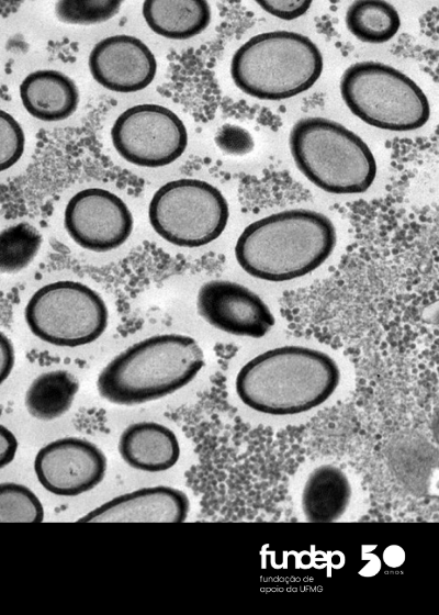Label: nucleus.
<instances>
[{
  "label": "nucleus",
  "instance_id": "obj_2",
  "mask_svg": "<svg viewBox=\"0 0 439 615\" xmlns=\"http://www.w3.org/2000/svg\"><path fill=\"white\" fill-rule=\"evenodd\" d=\"M336 243V227L328 216L292 209L250 223L237 238L234 251L249 276L283 282L315 271L330 257Z\"/></svg>",
  "mask_w": 439,
  "mask_h": 615
},
{
  "label": "nucleus",
  "instance_id": "obj_16",
  "mask_svg": "<svg viewBox=\"0 0 439 615\" xmlns=\"http://www.w3.org/2000/svg\"><path fill=\"white\" fill-rule=\"evenodd\" d=\"M20 98L24 109L44 122L63 121L75 113L79 91L67 75L54 69H41L29 74L20 85Z\"/></svg>",
  "mask_w": 439,
  "mask_h": 615
},
{
  "label": "nucleus",
  "instance_id": "obj_24",
  "mask_svg": "<svg viewBox=\"0 0 439 615\" xmlns=\"http://www.w3.org/2000/svg\"><path fill=\"white\" fill-rule=\"evenodd\" d=\"M24 147L25 136L20 123L0 109V172L20 160Z\"/></svg>",
  "mask_w": 439,
  "mask_h": 615
},
{
  "label": "nucleus",
  "instance_id": "obj_9",
  "mask_svg": "<svg viewBox=\"0 0 439 615\" xmlns=\"http://www.w3.org/2000/svg\"><path fill=\"white\" fill-rule=\"evenodd\" d=\"M114 148L126 161L148 168L177 160L188 145L182 120L159 104H138L122 112L111 128Z\"/></svg>",
  "mask_w": 439,
  "mask_h": 615
},
{
  "label": "nucleus",
  "instance_id": "obj_10",
  "mask_svg": "<svg viewBox=\"0 0 439 615\" xmlns=\"http://www.w3.org/2000/svg\"><path fill=\"white\" fill-rule=\"evenodd\" d=\"M133 215L125 202L105 189L88 188L67 202L64 226L81 248L106 253L122 246L133 231Z\"/></svg>",
  "mask_w": 439,
  "mask_h": 615
},
{
  "label": "nucleus",
  "instance_id": "obj_8",
  "mask_svg": "<svg viewBox=\"0 0 439 615\" xmlns=\"http://www.w3.org/2000/svg\"><path fill=\"white\" fill-rule=\"evenodd\" d=\"M148 217L154 231L179 247H201L224 232L229 208L223 193L199 179H177L153 195Z\"/></svg>",
  "mask_w": 439,
  "mask_h": 615
},
{
  "label": "nucleus",
  "instance_id": "obj_23",
  "mask_svg": "<svg viewBox=\"0 0 439 615\" xmlns=\"http://www.w3.org/2000/svg\"><path fill=\"white\" fill-rule=\"evenodd\" d=\"M117 0H60L55 14L64 23L90 25L112 19L120 10Z\"/></svg>",
  "mask_w": 439,
  "mask_h": 615
},
{
  "label": "nucleus",
  "instance_id": "obj_14",
  "mask_svg": "<svg viewBox=\"0 0 439 615\" xmlns=\"http://www.w3.org/2000/svg\"><path fill=\"white\" fill-rule=\"evenodd\" d=\"M190 511L187 494L168 485L117 495L78 519L79 523H182Z\"/></svg>",
  "mask_w": 439,
  "mask_h": 615
},
{
  "label": "nucleus",
  "instance_id": "obj_12",
  "mask_svg": "<svg viewBox=\"0 0 439 615\" xmlns=\"http://www.w3.org/2000/svg\"><path fill=\"white\" fill-rule=\"evenodd\" d=\"M196 311L212 327L235 336L261 338L275 323L257 293L230 280L203 283L196 294Z\"/></svg>",
  "mask_w": 439,
  "mask_h": 615
},
{
  "label": "nucleus",
  "instance_id": "obj_22",
  "mask_svg": "<svg viewBox=\"0 0 439 615\" xmlns=\"http://www.w3.org/2000/svg\"><path fill=\"white\" fill-rule=\"evenodd\" d=\"M44 507L37 495L26 485L0 483V523H41Z\"/></svg>",
  "mask_w": 439,
  "mask_h": 615
},
{
  "label": "nucleus",
  "instance_id": "obj_25",
  "mask_svg": "<svg viewBox=\"0 0 439 615\" xmlns=\"http://www.w3.org/2000/svg\"><path fill=\"white\" fill-rule=\"evenodd\" d=\"M215 143L222 152L233 156L247 155L255 147V141L246 128L228 123L217 131Z\"/></svg>",
  "mask_w": 439,
  "mask_h": 615
},
{
  "label": "nucleus",
  "instance_id": "obj_7",
  "mask_svg": "<svg viewBox=\"0 0 439 615\" xmlns=\"http://www.w3.org/2000/svg\"><path fill=\"white\" fill-rule=\"evenodd\" d=\"M24 318L38 339L72 348L91 344L105 332L109 310L92 288L78 281L60 280L47 283L32 294Z\"/></svg>",
  "mask_w": 439,
  "mask_h": 615
},
{
  "label": "nucleus",
  "instance_id": "obj_18",
  "mask_svg": "<svg viewBox=\"0 0 439 615\" xmlns=\"http://www.w3.org/2000/svg\"><path fill=\"white\" fill-rule=\"evenodd\" d=\"M143 16L151 31L170 40H188L202 33L212 12L204 0H146Z\"/></svg>",
  "mask_w": 439,
  "mask_h": 615
},
{
  "label": "nucleus",
  "instance_id": "obj_13",
  "mask_svg": "<svg viewBox=\"0 0 439 615\" xmlns=\"http://www.w3.org/2000/svg\"><path fill=\"white\" fill-rule=\"evenodd\" d=\"M92 78L115 92H136L148 87L157 62L148 46L131 35H113L98 42L89 55Z\"/></svg>",
  "mask_w": 439,
  "mask_h": 615
},
{
  "label": "nucleus",
  "instance_id": "obj_3",
  "mask_svg": "<svg viewBox=\"0 0 439 615\" xmlns=\"http://www.w3.org/2000/svg\"><path fill=\"white\" fill-rule=\"evenodd\" d=\"M203 366V350L193 337L154 335L110 360L98 376L97 389L112 404L140 405L184 388Z\"/></svg>",
  "mask_w": 439,
  "mask_h": 615
},
{
  "label": "nucleus",
  "instance_id": "obj_27",
  "mask_svg": "<svg viewBox=\"0 0 439 615\" xmlns=\"http://www.w3.org/2000/svg\"><path fill=\"white\" fill-rule=\"evenodd\" d=\"M19 443L15 435L0 424V469L9 466L15 458Z\"/></svg>",
  "mask_w": 439,
  "mask_h": 615
},
{
  "label": "nucleus",
  "instance_id": "obj_5",
  "mask_svg": "<svg viewBox=\"0 0 439 615\" xmlns=\"http://www.w3.org/2000/svg\"><path fill=\"white\" fill-rule=\"evenodd\" d=\"M289 145L297 169L328 193H363L375 179L376 161L368 144L336 121L299 120L290 131Z\"/></svg>",
  "mask_w": 439,
  "mask_h": 615
},
{
  "label": "nucleus",
  "instance_id": "obj_4",
  "mask_svg": "<svg viewBox=\"0 0 439 615\" xmlns=\"http://www.w3.org/2000/svg\"><path fill=\"white\" fill-rule=\"evenodd\" d=\"M323 68V55L307 36L271 31L250 37L234 53L230 76L244 93L278 101L311 89Z\"/></svg>",
  "mask_w": 439,
  "mask_h": 615
},
{
  "label": "nucleus",
  "instance_id": "obj_17",
  "mask_svg": "<svg viewBox=\"0 0 439 615\" xmlns=\"http://www.w3.org/2000/svg\"><path fill=\"white\" fill-rule=\"evenodd\" d=\"M352 489L347 474L336 466L323 465L307 477L301 496L304 517L311 523L338 521L347 511Z\"/></svg>",
  "mask_w": 439,
  "mask_h": 615
},
{
  "label": "nucleus",
  "instance_id": "obj_28",
  "mask_svg": "<svg viewBox=\"0 0 439 615\" xmlns=\"http://www.w3.org/2000/svg\"><path fill=\"white\" fill-rule=\"evenodd\" d=\"M15 362V351L11 339L0 331V385L10 376Z\"/></svg>",
  "mask_w": 439,
  "mask_h": 615
},
{
  "label": "nucleus",
  "instance_id": "obj_6",
  "mask_svg": "<svg viewBox=\"0 0 439 615\" xmlns=\"http://www.w3.org/2000/svg\"><path fill=\"white\" fill-rule=\"evenodd\" d=\"M347 108L364 123L387 131L424 126L430 104L421 88L398 69L373 60L352 64L340 78Z\"/></svg>",
  "mask_w": 439,
  "mask_h": 615
},
{
  "label": "nucleus",
  "instance_id": "obj_15",
  "mask_svg": "<svg viewBox=\"0 0 439 615\" xmlns=\"http://www.w3.org/2000/svg\"><path fill=\"white\" fill-rule=\"evenodd\" d=\"M117 449L127 466L151 473L169 470L180 458L173 431L151 421L128 425L119 438Z\"/></svg>",
  "mask_w": 439,
  "mask_h": 615
},
{
  "label": "nucleus",
  "instance_id": "obj_1",
  "mask_svg": "<svg viewBox=\"0 0 439 615\" xmlns=\"http://www.w3.org/2000/svg\"><path fill=\"white\" fill-rule=\"evenodd\" d=\"M340 369L326 353L297 345L268 349L238 371L235 389L249 409L286 416L325 403L340 383Z\"/></svg>",
  "mask_w": 439,
  "mask_h": 615
},
{
  "label": "nucleus",
  "instance_id": "obj_20",
  "mask_svg": "<svg viewBox=\"0 0 439 615\" xmlns=\"http://www.w3.org/2000/svg\"><path fill=\"white\" fill-rule=\"evenodd\" d=\"M346 26L359 41L383 44L392 40L401 27L394 5L383 0H357L347 9Z\"/></svg>",
  "mask_w": 439,
  "mask_h": 615
},
{
  "label": "nucleus",
  "instance_id": "obj_19",
  "mask_svg": "<svg viewBox=\"0 0 439 615\" xmlns=\"http://www.w3.org/2000/svg\"><path fill=\"white\" fill-rule=\"evenodd\" d=\"M79 391L78 379L65 369L38 374L29 385L24 404L29 414L43 422L65 415Z\"/></svg>",
  "mask_w": 439,
  "mask_h": 615
},
{
  "label": "nucleus",
  "instance_id": "obj_21",
  "mask_svg": "<svg viewBox=\"0 0 439 615\" xmlns=\"http://www.w3.org/2000/svg\"><path fill=\"white\" fill-rule=\"evenodd\" d=\"M42 242L37 228L26 222L0 231V273L13 275L29 267Z\"/></svg>",
  "mask_w": 439,
  "mask_h": 615
},
{
  "label": "nucleus",
  "instance_id": "obj_11",
  "mask_svg": "<svg viewBox=\"0 0 439 615\" xmlns=\"http://www.w3.org/2000/svg\"><path fill=\"white\" fill-rule=\"evenodd\" d=\"M108 460L93 443L80 437H63L43 446L34 459L41 485L52 494L77 496L104 479Z\"/></svg>",
  "mask_w": 439,
  "mask_h": 615
},
{
  "label": "nucleus",
  "instance_id": "obj_26",
  "mask_svg": "<svg viewBox=\"0 0 439 615\" xmlns=\"http://www.w3.org/2000/svg\"><path fill=\"white\" fill-rule=\"evenodd\" d=\"M256 3L267 13L285 21L304 15L312 5L311 0H258Z\"/></svg>",
  "mask_w": 439,
  "mask_h": 615
}]
</instances>
